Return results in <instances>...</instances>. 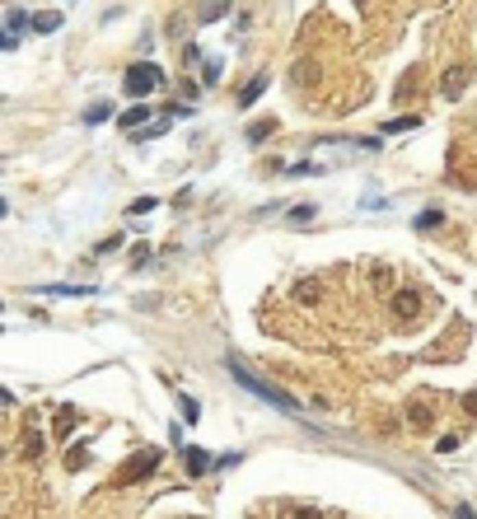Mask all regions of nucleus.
I'll return each instance as SVG.
<instances>
[{"mask_svg":"<svg viewBox=\"0 0 477 519\" xmlns=\"http://www.w3.org/2000/svg\"><path fill=\"white\" fill-rule=\"evenodd\" d=\"M225 365H230V374H234V384L238 389H248L253 398H262V402H271L276 412H286V416H299V402H295L286 389H276L271 379H262L258 370H248V365L238 361V356H225Z\"/></svg>","mask_w":477,"mask_h":519,"instance_id":"1","label":"nucleus"},{"mask_svg":"<svg viewBox=\"0 0 477 519\" xmlns=\"http://www.w3.org/2000/svg\"><path fill=\"white\" fill-rule=\"evenodd\" d=\"M155 468H159V449H136L132 459L112 472V487H136V482H140V477H150Z\"/></svg>","mask_w":477,"mask_h":519,"instance_id":"2","label":"nucleus"},{"mask_svg":"<svg viewBox=\"0 0 477 519\" xmlns=\"http://www.w3.org/2000/svg\"><path fill=\"white\" fill-rule=\"evenodd\" d=\"M122 84H127V94H132V99H145V94H155L159 84H164V71H159L155 61H136Z\"/></svg>","mask_w":477,"mask_h":519,"instance_id":"3","label":"nucleus"},{"mask_svg":"<svg viewBox=\"0 0 477 519\" xmlns=\"http://www.w3.org/2000/svg\"><path fill=\"white\" fill-rule=\"evenodd\" d=\"M421 313V290H398L393 295V318L398 323H412Z\"/></svg>","mask_w":477,"mask_h":519,"instance_id":"4","label":"nucleus"},{"mask_svg":"<svg viewBox=\"0 0 477 519\" xmlns=\"http://www.w3.org/2000/svg\"><path fill=\"white\" fill-rule=\"evenodd\" d=\"M318 295H323V281H318V276L295 281V300H299V304H318Z\"/></svg>","mask_w":477,"mask_h":519,"instance_id":"5","label":"nucleus"},{"mask_svg":"<svg viewBox=\"0 0 477 519\" xmlns=\"http://www.w3.org/2000/svg\"><path fill=\"white\" fill-rule=\"evenodd\" d=\"M183 459H187V472H192V477H201V472L211 468V454H206V449H197V444H187Z\"/></svg>","mask_w":477,"mask_h":519,"instance_id":"6","label":"nucleus"},{"mask_svg":"<svg viewBox=\"0 0 477 519\" xmlns=\"http://www.w3.org/2000/svg\"><path fill=\"white\" fill-rule=\"evenodd\" d=\"M28 24H33V33H56L61 28V10H38Z\"/></svg>","mask_w":477,"mask_h":519,"instance_id":"7","label":"nucleus"},{"mask_svg":"<svg viewBox=\"0 0 477 519\" xmlns=\"http://www.w3.org/2000/svg\"><path fill=\"white\" fill-rule=\"evenodd\" d=\"M440 89H445V99H458L463 89H468V75L454 66V71H445V80H440Z\"/></svg>","mask_w":477,"mask_h":519,"instance_id":"8","label":"nucleus"},{"mask_svg":"<svg viewBox=\"0 0 477 519\" xmlns=\"http://www.w3.org/2000/svg\"><path fill=\"white\" fill-rule=\"evenodd\" d=\"M262 89H267V75H253L248 84H243V89H238V108H248L253 99H258V94H262Z\"/></svg>","mask_w":477,"mask_h":519,"instance_id":"9","label":"nucleus"},{"mask_svg":"<svg viewBox=\"0 0 477 519\" xmlns=\"http://www.w3.org/2000/svg\"><path fill=\"white\" fill-rule=\"evenodd\" d=\"M75 426H80V412H75V407H61V412H56V435H71Z\"/></svg>","mask_w":477,"mask_h":519,"instance_id":"10","label":"nucleus"},{"mask_svg":"<svg viewBox=\"0 0 477 519\" xmlns=\"http://www.w3.org/2000/svg\"><path fill=\"white\" fill-rule=\"evenodd\" d=\"M145 117H150V108H145V104H136V108H127V112H122L117 122H122V127H127V131H136V127H140V122H145Z\"/></svg>","mask_w":477,"mask_h":519,"instance_id":"11","label":"nucleus"},{"mask_svg":"<svg viewBox=\"0 0 477 519\" xmlns=\"http://www.w3.org/2000/svg\"><path fill=\"white\" fill-rule=\"evenodd\" d=\"M94 286H38V295H89Z\"/></svg>","mask_w":477,"mask_h":519,"instance_id":"12","label":"nucleus"},{"mask_svg":"<svg viewBox=\"0 0 477 519\" xmlns=\"http://www.w3.org/2000/svg\"><path fill=\"white\" fill-rule=\"evenodd\" d=\"M24 454H28V459L42 454V435H38V431H28V435H24Z\"/></svg>","mask_w":477,"mask_h":519,"instance_id":"13","label":"nucleus"},{"mask_svg":"<svg viewBox=\"0 0 477 519\" xmlns=\"http://www.w3.org/2000/svg\"><path fill=\"white\" fill-rule=\"evenodd\" d=\"M271 131H276L271 117H267V122H253V127H248V141H262V136H271Z\"/></svg>","mask_w":477,"mask_h":519,"instance_id":"14","label":"nucleus"},{"mask_svg":"<svg viewBox=\"0 0 477 519\" xmlns=\"http://www.w3.org/2000/svg\"><path fill=\"white\" fill-rule=\"evenodd\" d=\"M108 117H112V108L108 104H94L89 112H84V122H108Z\"/></svg>","mask_w":477,"mask_h":519,"instance_id":"15","label":"nucleus"},{"mask_svg":"<svg viewBox=\"0 0 477 519\" xmlns=\"http://www.w3.org/2000/svg\"><path fill=\"white\" fill-rule=\"evenodd\" d=\"M155 206H159L155 197H136V202H132L127 210H132V215H145V210H155Z\"/></svg>","mask_w":477,"mask_h":519,"instance_id":"16","label":"nucleus"},{"mask_svg":"<svg viewBox=\"0 0 477 519\" xmlns=\"http://www.w3.org/2000/svg\"><path fill=\"white\" fill-rule=\"evenodd\" d=\"M220 10H230V0H206V5H201V19H215Z\"/></svg>","mask_w":477,"mask_h":519,"instance_id":"17","label":"nucleus"},{"mask_svg":"<svg viewBox=\"0 0 477 519\" xmlns=\"http://www.w3.org/2000/svg\"><path fill=\"white\" fill-rule=\"evenodd\" d=\"M89 463V454H84V449H71V454H66V468H71V472H75V468H84Z\"/></svg>","mask_w":477,"mask_h":519,"instance_id":"18","label":"nucleus"},{"mask_svg":"<svg viewBox=\"0 0 477 519\" xmlns=\"http://www.w3.org/2000/svg\"><path fill=\"white\" fill-rule=\"evenodd\" d=\"M407 416H412V426H417V431H426V426H430V412H426V407H412Z\"/></svg>","mask_w":477,"mask_h":519,"instance_id":"19","label":"nucleus"},{"mask_svg":"<svg viewBox=\"0 0 477 519\" xmlns=\"http://www.w3.org/2000/svg\"><path fill=\"white\" fill-rule=\"evenodd\" d=\"M440 225V210H421V220H417V230H435Z\"/></svg>","mask_w":477,"mask_h":519,"instance_id":"20","label":"nucleus"},{"mask_svg":"<svg viewBox=\"0 0 477 519\" xmlns=\"http://www.w3.org/2000/svg\"><path fill=\"white\" fill-rule=\"evenodd\" d=\"M407 127H417V117H393L384 131H407Z\"/></svg>","mask_w":477,"mask_h":519,"instance_id":"21","label":"nucleus"},{"mask_svg":"<svg viewBox=\"0 0 477 519\" xmlns=\"http://www.w3.org/2000/svg\"><path fill=\"white\" fill-rule=\"evenodd\" d=\"M463 412H468V416H477V389H468V393H463Z\"/></svg>","mask_w":477,"mask_h":519,"instance_id":"22","label":"nucleus"},{"mask_svg":"<svg viewBox=\"0 0 477 519\" xmlns=\"http://www.w3.org/2000/svg\"><path fill=\"white\" fill-rule=\"evenodd\" d=\"M291 220H295V225H299V220H314V206H295Z\"/></svg>","mask_w":477,"mask_h":519,"instance_id":"23","label":"nucleus"},{"mask_svg":"<svg viewBox=\"0 0 477 519\" xmlns=\"http://www.w3.org/2000/svg\"><path fill=\"white\" fill-rule=\"evenodd\" d=\"M440 454H450V449H458V435H440V444H435Z\"/></svg>","mask_w":477,"mask_h":519,"instance_id":"24","label":"nucleus"},{"mask_svg":"<svg viewBox=\"0 0 477 519\" xmlns=\"http://www.w3.org/2000/svg\"><path fill=\"white\" fill-rule=\"evenodd\" d=\"M183 416H187V421H197V416H201V407H197L192 398H183Z\"/></svg>","mask_w":477,"mask_h":519,"instance_id":"25","label":"nucleus"},{"mask_svg":"<svg viewBox=\"0 0 477 519\" xmlns=\"http://www.w3.org/2000/svg\"><path fill=\"white\" fill-rule=\"evenodd\" d=\"M286 519H323L318 510H286Z\"/></svg>","mask_w":477,"mask_h":519,"instance_id":"26","label":"nucleus"},{"mask_svg":"<svg viewBox=\"0 0 477 519\" xmlns=\"http://www.w3.org/2000/svg\"><path fill=\"white\" fill-rule=\"evenodd\" d=\"M454 519H477V515H473V505H458V510H454Z\"/></svg>","mask_w":477,"mask_h":519,"instance_id":"27","label":"nucleus"}]
</instances>
